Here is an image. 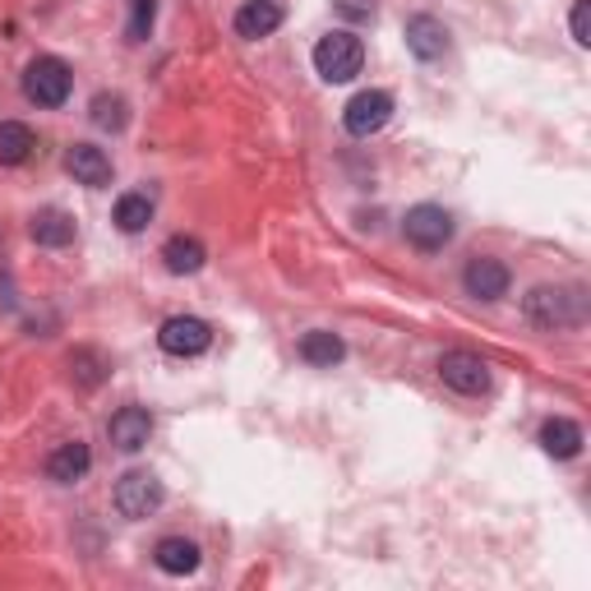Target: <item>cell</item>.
Instances as JSON below:
<instances>
[{
  "label": "cell",
  "instance_id": "cell-9",
  "mask_svg": "<svg viewBox=\"0 0 591 591\" xmlns=\"http://www.w3.org/2000/svg\"><path fill=\"white\" fill-rule=\"evenodd\" d=\"M462 283H466V292H472L476 301H500V296H509V283H513V277H509V268H504L500 259L481 255V259L466 264Z\"/></svg>",
  "mask_w": 591,
  "mask_h": 591
},
{
  "label": "cell",
  "instance_id": "cell-23",
  "mask_svg": "<svg viewBox=\"0 0 591 591\" xmlns=\"http://www.w3.org/2000/svg\"><path fill=\"white\" fill-rule=\"evenodd\" d=\"M70 370H75V380H79L83 388H92V384H102L107 361H102L98 352H75V356H70Z\"/></svg>",
  "mask_w": 591,
  "mask_h": 591
},
{
  "label": "cell",
  "instance_id": "cell-4",
  "mask_svg": "<svg viewBox=\"0 0 591 591\" xmlns=\"http://www.w3.org/2000/svg\"><path fill=\"white\" fill-rule=\"evenodd\" d=\"M116 509L120 518H152L162 509V481L152 472H126L116 481Z\"/></svg>",
  "mask_w": 591,
  "mask_h": 591
},
{
  "label": "cell",
  "instance_id": "cell-18",
  "mask_svg": "<svg viewBox=\"0 0 591 591\" xmlns=\"http://www.w3.org/2000/svg\"><path fill=\"white\" fill-rule=\"evenodd\" d=\"M541 449L550 457H578L582 453V430L573 421H564V416H554V421L541 425Z\"/></svg>",
  "mask_w": 591,
  "mask_h": 591
},
{
  "label": "cell",
  "instance_id": "cell-8",
  "mask_svg": "<svg viewBox=\"0 0 591 591\" xmlns=\"http://www.w3.org/2000/svg\"><path fill=\"white\" fill-rule=\"evenodd\" d=\"M208 342H213V328H208L204 319H195V315H176V319H167L162 333H158V347H162L167 356H204Z\"/></svg>",
  "mask_w": 591,
  "mask_h": 591
},
{
  "label": "cell",
  "instance_id": "cell-25",
  "mask_svg": "<svg viewBox=\"0 0 591 591\" xmlns=\"http://www.w3.org/2000/svg\"><path fill=\"white\" fill-rule=\"evenodd\" d=\"M333 10L347 19V23H365V19H375L380 0H333Z\"/></svg>",
  "mask_w": 591,
  "mask_h": 591
},
{
  "label": "cell",
  "instance_id": "cell-15",
  "mask_svg": "<svg viewBox=\"0 0 591 591\" xmlns=\"http://www.w3.org/2000/svg\"><path fill=\"white\" fill-rule=\"evenodd\" d=\"M152 559H158V569H162V573L185 578V573H195V569H199V545H195V541H185V536H167V541H158Z\"/></svg>",
  "mask_w": 591,
  "mask_h": 591
},
{
  "label": "cell",
  "instance_id": "cell-26",
  "mask_svg": "<svg viewBox=\"0 0 591 591\" xmlns=\"http://www.w3.org/2000/svg\"><path fill=\"white\" fill-rule=\"evenodd\" d=\"M573 42L591 47V0H578L573 6Z\"/></svg>",
  "mask_w": 591,
  "mask_h": 591
},
{
  "label": "cell",
  "instance_id": "cell-13",
  "mask_svg": "<svg viewBox=\"0 0 591 591\" xmlns=\"http://www.w3.org/2000/svg\"><path fill=\"white\" fill-rule=\"evenodd\" d=\"M148 434H152V416L144 407H120L111 416V444L116 449H126V453H139L148 444Z\"/></svg>",
  "mask_w": 591,
  "mask_h": 591
},
{
  "label": "cell",
  "instance_id": "cell-19",
  "mask_svg": "<svg viewBox=\"0 0 591 591\" xmlns=\"http://www.w3.org/2000/svg\"><path fill=\"white\" fill-rule=\"evenodd\" d=\"M38 148L33 130L19 126V120H0V167H19L28 162V152Z\"/></svg>",
  "mask_w": 591,
  "mask_h": 591
},
{
  "label": "cell",
  "instance_id": "cell-21",
  "mask_svg": "<svg viewBox=\"0 0 591 591\" xmlns=\"http://www.w3.org/2000/svg\"><path fill=\"white\" fill-rule=\"evenodd\" d=\"M148 223H152L148 195H120V204H116V227L126 232V236H135V232H144Z\"/></svg>",
  "mask_w": 591,
  "mask_h": 591
},
{
  "label": "cell",
  "instance_id": "cell-6",
  "mask_svg": "<svg viewBox=\"0 0 591 591\" xmlns=\"http://www.w3.org/2000/svg\"><path fill=\"white\" fill-rule=\"evenodd\" d=\"M402 232H407V240L416 245V250H444V245L453 240V217L440 208V204H416L407 213V223H402Z\"/></svg>",
  "mask_w": 591,
  "mask_h": 591
},
{
  "label": "cell",
  "instance_id": "cell-2",
  "mask_svg": "<svg viewBox=\"0 0 591 591\" xmlns=\"http://www.w3.org/2000/svg\"><path fill=\"white\" fill-rule=\"evenodd\" d=\"M365 66V47L356 33H328L319 38L315 47V70L328 79V83H352Z\"/></svg>",
  "mask_w": 591,
  "mask_h": 591
},
{
  "label": "cell",
  "instance_id": "cell-16",
  "mask_svg": "<svg viewBox=\"0 0 591 591\" xmlns=\"http://www.w3.org/2000/svg\"><path fill=\"white\" fill-rule=\"evenodd\" d=\"M204 259H208V250H204V240H195V236H171V240L162 245V264H167V273H176V277L199 273Z\"/></svg>",
  "mask_w": 591,
  "mask_h": 591
},
{
  "label": "cell",
  "instance_id": "cell-7",
  "mask_svg": "<svg viewBox=\"0 0 591 591\" xmlns=\"http://www.w3.org/2000/svg\"><path fill=\"white\" fill-rule=\"evenodd\" d=\"M440 380H444L453 393L476 397V393L490 388V365H485L476 352H444V361H440Z\"/></svg>",
  "mask_w": 591,
  "mask_h": 591
},
{
  "label": "cell",
  "instance_id": "cell-10",
  "mask_svg": "<svg viewBox=\"0 0 591 591\" xmlns=\"http://www.w3.org/2000/svg\"><path fill=\"white\" fill-rule=\"evenodd\" d=\"M407 47L416 60H440L449 51V28L434 14H416V19H407Z\"/></svg>",
  "mask_w": 591,
  "mask_h": 591
},
{
  "label": "cell",
  "instance_id": "cell-12",
  "mask_svg": "<svg viewBox=\"0 0 591 591\" xmlns=\"http://www.w3.org/2000/svg\"><path fill=\"white\" fill-rule=\"evenodd\" d=\"M66 171L79 180V185H111V162H107V152L102 148H92V144H75L66 152Z\"/></svg>",
  "mask_w": 591,
  "mask_h": 591
},
{
  "label": "cell",
  "instance_id": "cell-11",
  "mask_svg": "<svg viewBox=\"0 0 591 591\" xmlns=\"http://www.w3.org/2000/svg\"><path fill=\"white\" fill-rule=\"evenodd\" d=\"M277 28H283V6H277V0H250V6L236 14V38H245V42H259V38L277 33Z\"/></svg>",
  "mask_w": 591,
  "mask_h": 591
},
{
  "label": "cell",
  "instance_id": "cell-20",
  "mask_svg": "<svg viewBox=\"0 0 591 591\" xmlns=\"http://www.w3.org/2000/svg\"><path fill=\"white\" fill-rule=\"evenodd\" d=\"M342 356H347V347H342V337H337V333L315 328V333H305V337H301V361H309V365H337Z\"/></svg>",
  "mask_w": 591,
  "mask_h": 591
},
{
  "label": "cell",
  "instance_id": "cell-22",
  "mask_svg": "<svg viewBox=\"0 0 591 591\" xmlns=\"http://www.w3.org/2000/svg\"><path fill=\"white\" fill-rule=\"evenodd\" d=\"M126 98H120V92H98V98H92V126L98 130H126Z\"/></svg>",
  "mask_w": 591,
  "mask_h": 591
},
{
  "label": "cell",
  "instance_id": "cell-14",
  "mask_svg": "<svg viewBox=\"0 0 591 591\" xmlns=\"http://www.w3.org/2000/svg\"><path fill=\"white\" fill-rule=\"evenodd\" d=\"M28 236H33L38 245H51V250H60V245L75 240V217L60 213V208H42V213H33V223H28Z\"/></svg>",
  "mask_w": 591,
  "mask_h": 591
},
{
  "label": "cell",
  "instance_id": "cell-24",
  "mask_svg": "<svg viewBox=\"0 0 591 591\" xmlns=\"http://www.w3.org/2000/svg\"><path fill=\"white\" fill-rule=\"evenodd\" d=\"M152 19H158V0H130V28H126V38L130 42H144Z\"/></svg>",
  "mask_w": 591,
  "mask_h": 591
},
{
  "label": "cell",
  "instance_id": "cell-5",
  "mask_svg": "<svg viewBox=\"0 0 591 591\" xmlns=\"http://www.w3.org/2000/svg\"><path fill=\"white\" fill-rule=\"evenodd\" d=\"M388 120H393V98H388V92H380V88L356 92V98L347 102V111H342V126H347V135H356V139L380 135Z\"/></svg>",
  "mask_w": 591,
  "mask_h": 591
},
{
  "label": "cell",
  "instance_id": "cell-3",
  "mask_svg": "<svg viewBox=\"0 0 591 591\" xmlns=\"http://www.w3.org/2000/svg\"><path fill=\"white\" fill-rule=\"evenodd\" d=\"M23 98L38 107H60L70 98V66L60 56H38L23 70Z\"/></svg>",
  "mask_w": 591,
  "mask_h": 591
},
{
  "label": "cell",
  "instance_id": "cell-17",
  "mask_svg": "<svg viewBox=\"0 0 591 591\" xmlns=\"http://www.w3.org/2000/svg\"><path fill=\"white\" fill-rule=\"evenodd\" d=\"M88 462H92V457H88V444H79V440H75V444H60V449L47 457V476L60 481V485H75V481L88 472Z\"/></svg>",
  "mask_w": 591,
  "mask_h": 591
},
{
  "label": "cell",
  "instance_id": "cell-1",
  "mask_svg": "<svg viewBox=\"0 0 591 591\" xmlns=\"http://www.w3.org/2000/svg\"><path fill=\"white\" fill-rule=\"evenodd\" d=\"M526 319L541 328H578L587 319V296L578 287H536L526 296Z\"/></svg>",
  "mask_w": 591,
  "mask_h": 591
}]
</instances>
